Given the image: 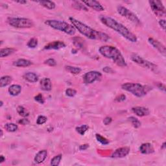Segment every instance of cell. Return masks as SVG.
<instances>
[{
  "label": "cell",
  "mask_w": 166,
  "mask_h": 166,
  "mask_svg": "<svg viewBox=\"0 0 166 166\" xmlns=\"http://www.w3.org/2000/svg\"><path fill=\"white\" fill-rule=\"evenodd\" d=\"M16 3H21V4L27 3V1H16Z\"/></svg>",
  "instance_id": "cell-46"
},
{
  "label": "cell",
  "mask_w": 166,
  "mask_h": 166,
  "mask_svg": "<svg viewBox=\"0 0 166 166\" xmlns=\"http://www.w3.org/2000/svg\"><path fill=\"white\" fill-rule=\"evenodd\" d=\"M130 148L127 147H121L114 152L112 153L111 157L114 158H123L129 155L130 153Z\"/></svg>",
  "instance_id": "cell-11"
},
{
  "label": "cell",
  "mask_w": 166,
  "mask_h": 166,
  "mask_svg": "<svg viewBox=\"0 0 166 166\" xmlns=\"http://www.w3.org/2000/svg\"><path fill=\"white\" fill-rule=\"evenodd\" d=\"M3 136V131H2V130H1V136Z\"/></svg>",
  "instance_id": "cell-49"
},
{
  "label": "cell",
  "mask_w": 166,
  "mask_h": 166,
  "mask_svg": "<svg viewBox=\"0 0 166 166\" xmlns=\"http://www.w3.org/2000/svg\"><path fill=\"white\" fill-rule=\"evenodd\" d=\"M131 59L132 61L134 62L135 63H136L139 66L145 68L149 69V70H151L152 71H155L157 68V66L155 65V64L145 60V59L143 58L136 54H132L131 55Z\"/></svg>",
  "instance_id": "cell-8"
},
{
  "label": "cell",
  "mask_w": 166,
  "mask_h": 166,
  "mask_svg": "<svg viewBox=\"0 0 166 166\" xmlns=\"http://www.w3.org/2000/svg\"><path fill=\"white\" fill-rule=\"evenodd\" d=\"M83 3L96 11H103L104 10H105V9H104L103 7L102 6V5L99 3V1H83Z\"/></svg>",
  "instance_id": "cell-14"
},
{
  "label": "cell",
  "mask_w": 166,
  "mask_h": 166,
  "mask_svg": "<svg viewBox=\"0 0 166 166\" xmlns=\"http://www.w3.org/2000/svg\"><path fill=\"white\" fill-rule=\"evenodd\" d=\"M40 88L44 91H50L52 89V84L49 78H43L40 80Z\"/></svg>",
  "instance_id": "cell-17"
},
{
  "label": "cell",
  "mask_w": 166,
  "mask_h": 166,
  "mask_svg": "<svg viewBox=\"0 0 166 166\" xmlns=\"http://www.w3.org/2000/svg\"><path fill=\"white\" fill-rule=\"evenodd\" d=\"M8 91L11 96H16L22 92V86L18 84H13L9 88Z\"/></svg>",
  "instance_id": "cell-20"
},
{
  "label": "cell",
  "mask_w": 166,
  "mask_h": 166,
  "mask_svg": "<svg viewBox=\"0 0 166 166\" xmlns=\"http://www.w3.org/2000/svg\"><path fill=\"white\" fill-rule=\"evenodd\" d=\"M73 44L79 48H83V47H84V40H82L80 38L75 37L73 39Z\"/></svg>",
  "instance_id": "cell-30"
},
{
  "label": "cell",
  "mask_w": 166,
  "mask_h": 166,
  "mask_svg": "<svg viewBox=\"0 0 166 166\" xmlns=\"http://www.w3.org/2000/svg\"><path fill=\"white\" fill-rule=\"evenodd\" d=\"M84 3H80L79 1H74L73 2V7L76 9H78V10H84L85 11H88L87 7L85 5H83Z\"/></svg>",
  "instance_id": "cell-31"
},
{
  "label": "cell",
  "mask_w": 166,
  "mask_h": 166,
  "mask_svg": "<svg viewBox=\"0 0 166 166\" xmlns=\"http://www.w3.org/2000/svg\"><path fill=\"white\" fill-rule=\"evenodd\" d=\"M47 156V151L46 150H42L38 153L35 157V162L37 163H41L46 160Z\"/></svg>",
  "instance_id": "cell-18"
},
{
  "label": "cell",
  "mask_w": 166,
  "mask_h": 166,
  "mask_svg": "<svg viewBox=\"0 0 166 166\" xmlns=\"http://www.w3.org/2000/svg\"><path fill=\"white\" fill-rule=\"evenodd\" d=\"M17 112L18 113V114L22 116V117H27V116H28L29 114V112H28V111L22 106H18Z\"/></svg>",
  "instance_id": "cell-27"
},
{
  "label": "cell",
  "mask_w": 166,
  "mask_h": 166,
  "mask_svg": "<svg viewBox=\"0 0 166 166\" xmlns=\"http://www.w3.org/2000/svg\"><path fill=\"white\" fill-rule=\"evenodd\" d=\"M13 79L11 76H3V77H1V80H0V86L1 88L5 87L9 85L10 83L12 82Z\"/></svg>",
  "instance_id": "cell-23"
},
{
  "label": "cell",
  "mask_w": 166,
  "mask_h": 166,
  "mask_svg": "<svg viewBox=\"0 0 166 166\" xmlns=\"http://www.w3.org/2000/svg\"><path fill=\"white\" fill-rule=\"evenodd\" d=\"M129 120L131 123V124L132 125V126H133L134 128H139V127L141 126V122H139V121L137 119V118H134V117H130L129 118Z\"/></svg>",
  "instance_id": "cell-32"
},
{
  "label": "cell",
  "mask_w": 166,
  "mask_h": 166,
  "mask_svg": "<svg viewBox=\"0 0 166 166\" xmlns=\"http://www.w3.org/2000/svg\"><path fill=\"white\" fill-rule=\"evenodd\" d=\"M16 49H13V48H3L1 49L0 50V56H1V58H4V57H7L10 55V54L14 53L15 52Z\"/></svg>",
  "instance_id": "cell-22"
},
{
  "label": "cell",
  "mask_w": 166,
  "mask_h": 166,
  "mask_svg": "<svg viewBox=\"0 0 166 166\" xmlns=\"http://www.w3.org/2000/svg\"><path fill=\"white\" fill-rule=\"evenodd\" d=\"M19 123H20V124L23 125H28L29 123V121L27 119H22L19 121Z\"/></svg>",
  "instance_id": "cell-43"
},
{
  "label": "cell",
  "mask_w": 166,
  "mask_h": 166,
  "mask_svg": "<svg viewBox=\"0 0 166 166\" xmlns=\"http://www.w3.org/2000/svg\"><path fill=\"white\" fill-rule=\"evenodd\" d=\"M159 24L161 26L163 30H165V20H160L159 21Z\"/></svg>",
  "instance_id": "cell-42"
},
{
  "label": "cell",
  "mask_w": 166,
  "mask_h": 166,
  "mask_svg": "<svg viewBox=\"0 0 166 166\" xmlns=\"http://www.w3.org/2000/svg\"><path fill=\"white\" fill-rule=\"evenodd\" d=\"M27 46L29 47V48H35V47L38 46V40L36 38H33V39L29 40Z\"/></svg>",
  "instance_id": "cell-34"
},
{
  "label": "cell",
  "mask_w": 166,
  "mask_h": 166,
  "mask_svg": "<svg viewBox=\"0 0 166 166\" xmlns=\"http://www.w3.org/2000/svg\"><path fill=\"white\" fill-rule=\"evenodd\" d=\"M89 147V145L88 144H84V145H81L79 147V149L80 151H84L86 150V149Z\"/></svg>",
  "instance_id": "cell-44"
},
{
  "label": "cell",
  "mask_w": 166,
  "mask_h": 166,
  "mask_svg": "<svg viewBox=\"0 0 166 166\" xmlns=\"http://www.w3.org/2000/svg\"><path fill=\"white\" fill-rule=\"evenodd\" d=\"M102 77V74L99 72L92 71L85 73L83 76V80L85 84H92L94 82L99 80Z\"/></svg>",
  "instance_id": "cell-10"
},
{
  "label": "cell",
  "mask_w": 166,
  "mask_h": 166,
  "mask_svg": "<svg viewBox=\"0 0 166 166\" xmlns=\"http://www.w3.org/2000/svg\"><path fill=\"white\" fill-rule=\"evenodd\" d=\"M165 143H163V146H162V148H164V147H165Z\"/></svg>",
  "instance_id": "cell-48"
},
{
  "label": "cell",
  "mask_w": 166,
  "mask_h": 166,
  "mask_svg": "<svg viewBox=\"0 0 166 166\" xmlns=\"http://www.w3.org/2000/svg\"><path fill=\"white\" fill-rule=\"evenodd\" d=\"M32 62L26 59H18L13 62V65L16 67H27L32 64Z\"/></svg>",
  "instance_id": "cell-21"
},
{
  "label": "cell",
  "mask_w": 166,
  "mask_h": 166,
  "mask_svg": "<svg viewBox=\"0 0 166 166\" xmlns=\"http://www.w3.org/2000/svg\"><path fill=\"white\" fill-rule=\"evenodd\" d=\"M3 101H1V105H0V106H1V107L2 106H3Z\"/></svg>",
  "instance_id": "cell-47"
},
{
  "label": "cell",
  "mask_w": 166,
  "mask_h": 166,
  "mask_svg": "<svg viewBox=\"0 0 166 166\" xmlns=\"http://www.w3.org/2000/svg\"><path fill=\"white\" fill-rule=\"evenodd\" d=\"M45 64H47L49 66H52V67H54V66H56V62L53 58H49L46 60V61H44Z\"/></svg>",
  "instance_id": "cell-36"
},
{
  "label": "cell",
  "mask_w": 166,
  "mask_h": 166,
  "mask_svg": "<svg viewBox=\"0 0 166 166\" xmlns=\"http://www.w3.org/2000/svg\"><path fill=\"white\" fill-rule=\"evenodd\" d=\"M139 151H140L142 154L145 155H149V154H152L155 152V149L153 146V145L149 143H143L139 147Z\"/></svg>",
  "instance_id": "cell-16"
},
{
  "label": "cell",
  "mask_w": 166,
  "mask_h": 166,
  "mask_svg": "<svg viewBox=\"0 0 166 166\" xmlns=\"http://www.w3.org/2000/svg\"><path fill=\"white\" fill-rule=\"evenodd\" d=\"M47 118L44 116H39L37 118V123L38 125H43L47 122Z\"/></svg>",
  "instance_id": "cell-35"
},
{
  "label": "cell",
  "mask_w": 166,
  "mask_h": 166,
  "mask_svg": "<svg viewBox=\"0 0 166 166\" xmlns=\"http://www.w3.org/2000/svg\"><path fill=\"white\" fill-rule=\"evenodd\" d=\"M5 160V158L3 155H1V156H0V163L3 162Z\"/></svg>",
  "instance_id": "cell-45"
},
{
  "label": "cell",
  "mask_w": 166,
  "mask_h": 166,
  "mask_svg": "<svg viewBox=\"0 0 166 166\" xmlns=\"http://www.w3.org/2000/svg\"><path fill=\"white\" fill-rule=\"evenodd\" d=\"M96 137L97 140H98L99 142H100L101 144L105 145H108L109 143V141L108 140V139L106 138H105V137L102 136L101 134H96Z\"/></svg>",
  "instance_id": "cell-33"
},
{
  "label": "cell",
  "mask_w": 166,
  "mask_h": 166,
  "mask_svg": "<svg viewBox=\"0 0 166 166\" xmlns=\"http://www.w3.org/2000/svg\"><path fill=\"white\" fill-rule=\"evenodd\" d=\"M100 20L106 27L110 28V29L115 31L116 32L118 33L129 41L131 42H137V37L136 35L133 34L130 30L128 29L126 27H125L124 25L118 22L114 19L109 17V16H101L100 17Z\"/></svg>",
  "instance_id": "cell-2"
},
{
  "label": "cell",
  "mask_w": 166,
  "mask_h": 166,
  "mask_svg": "<svg viewBox=\"0 0 166 166\" xmlns=\"http://www.w3.org/2000/svg\"><path fill=\"white\" fill-rule=\"evenodd\" d=\"M112 118L110 117H106L105 119L103 120V123L105 124V125H108L109 124H110L111 122H112Z\"/></svg>",
  "instance_id": "cell-39"
},
{
  "label": "cell",
  "mask_w": 166,
  "mask_h": 166,
  "mask_svg": "<svg viewBox=\"0 0 166 166\" xmlns=\"http://www.w3.org/2000/svg\"><path fill=\"white\" fill-rule=\"evenodd\" d=\"M99 51L104 57L111 59L116 64L120 67H126L127 66L122 53L116 47L110 46H101L99 48Z\"/></svg>",
  "instance_id": "cell-3"
},
{
  "label": "cell",
  "mask_w": 166,
  "mask_h": 166,
  "mask_svg": "<svg viewBox=\"0 0 166 166\" xmlns=\"http://www.w3.org/2000/svg\"><path fill=\"white\" fill-rule=\"evenodd\" d=\"M35 100L38 103L40 104H44V99L43 98V96L41 94H38L37 96L35 97Z\"/></svg>",
  "instance_id": "cell-38"
},
{
  "label": "cell",
  "mask_w": 166,
  "mask_h": 166,
  "mask_svg": "<svg viewBox=\"0 0 166 166\" xmlns=\"http://www.w3.org/2000/svg\"><path fill=\"white\" fill-rule=\"evenodd\" d=\"M132 112H133L136 116L139 117H143L149 115L150 111L147 108L142 107V106H136L132 108Z\"/></svg>",
  "instance_id": "cell-13"
},
{
  "label": "cell",
  "mask_w": 166,
  "mask_h": 166,
  "mask_svg": "<svg viewBox=\"0 0 166 166\" xmlns=\"http://www.w3.org/2000/svg\"><path fill=\"white\" fill-rule=\"evenodd\" d=\"M69 19H70V22H72L73 27L75 28V29L78 30V31L80 34H82L83 36L87 37L88 39L101 40V41L103 42H106L110 39V37L106 33L92 29V28L90 27L89 26L86 25L84 23L80 22V21L76 20L74 18L70 17Z\"/></svg>",
  "instance_id": "cell-1"
},
{
  "label": "cell",
  "mask_w": 166,
  "mask_h": 166,
  "mask_svg": "<svg viewBox=\"0 0 166 166\" xmlns=\"http://www.w3.org/2000/svg\"><path fill=\"white\" fill-rule=\"evenodd\" d=\"M37 3H39L45 8L48 9H54L55 8V3L51 1H38Z\"/></svg>",
  "instance_id": "cell-24"
},
{
  "label": "cell",
  "mask_w": 166,
  "mask_h": 166,
  "mask_svg": "<svg viewBox=\"0 0 166 166\" xmlns=\"http://www.w3.org/2000/svg\"><path fill=\"white\" fill-rule=\"evenodd\" d=\"M23 78L29 82H36L39 80V76L33 72H27L23 75Z\"/></svg>",
  "instance_id": "cell-19"
},
{
  "label": "cell",
  "mask_w": 166,
  "mask_h": 166,
  "mask_svg": "<svg viewBox=\"0 0 166 166\" xmlns=\"http://www.w3.org/2000/svg\"><path fill=\"white\" fill-rule=\"evenodd\" d=\"M118 13L120 14L121 16L123 17L126 18L127 20H129L130 22L134 23L136 25H141L140 20L137 17L136 15L134 14L132 12L129 11V9H127L125 7L120 5L117 7Z\"/></svg>",
  "instance_id": "cell-7"
},
{
  "label": "cell",
  "mask_w": 166,
  "mask_h": 166,
  "mask_svg": "<svg viewBox=\"0 0 166 166\" xmlns=\"http://www.w3.org/2000/svg\"><path fill=\"white\" fill-rule=\"evenodd\" d=\"M103 70L104 72H105L106 73H114V70H112V69L110 67H108V66H106V67L104 68L103 69Z\"/></svg>",
  "instance_id": "cell-40"
},
{
  "label": "cell",
  "mask_w": 166,
  "mask_h": 166,
  "mask_svg": "<svg viewBox=\"0 0 166 166\" xmlns=\"http://www.w3.org/2000/svg\"><path fill=\"white\" fill-rule=\"evenodd\" d=\"M62 155H58L54 156V157H53L51 159V165L53 166L58 165L62 160Z\"/></svg>",
  "instance_id": "cell-29"
},
{
  "label": "cell",
  "mask_w": 166,
  "mask_h": 166,
  "mask_svg": "<svg viewBox=\"0 0 166 166\" xmlns=\"http://www.w3.org/2000/svg\"><path fill=\"white\" fill-rule=\"evenodd\" d=\"M66 70L68 71V72H70L72 74L77 75L79 74L81 72V69L78 68V67H73V66H66Z\"/></svg>",
  "instance_id": "cell-26"
},
{
  "label": "cell",
  "mask_w": 166,
  "mask_h": 166,
  "mask_svg": "<svg viewBox=\"0 0 166 166\" xmlns=\"http://www.w3.org/2000/svg\"><path fill=\"white\" fill-rule=\"evenodd\" d=\"M148 41L149 43H150L152 46H153L155 49H157V50L160 52L161 54H162L163 56H165L166 51H165V47L163 46V45L160 43V42L158 41L155 39H153V38H149L148 39Z\"/></svg>",
  "instance_id": "cell-12"
},
{
  "label": "cell",
  "mask_w": 166,
  "mask_h": 166,
  "mask_svg": "<svg viewBox=\"0 0 166 166\" xmlns=\"http://www.w3.org/2000/svg\"><path fill=\"white\" fill-rule=\"evenodd\" d=\"M152 10L158 16H164L165 15V9L163 5L162 1H149Z\"/></svg>",
  "instance_id": "cell-9"
},
{
  "label": "cell",
  "mask_w": 166,
  "mask_h": 166,
  "mask_svg": "<svg viewBox=\"0 0 166 166\" xmlns=\"http://www.w3.org/2000/svg\"><path fill=\"white\" fill-rule=\"evenodd\" d=\"M7 22L12 27L22 29V28H31L34 26L32 20L24 18H9Z\"/></svg>",
  "instance_id": "cell-6"
},
{
  "label": "cell",
  "mask_w": 166,
  "mask_h": 166,
  "mask_svg": "<svg viewBox=\"0 0 166 166\" xmlns=\"http://www.w3.org/2000/svg\"><path fill=\"white\" fill-rule=\"evenodd\" d=\"M76 94H77V91L75 90L72 89V88H68L66 90V96L68 97H70V98H72V97H74Z\"/></svg>",
  "instance_id": "cell-37"
},
{
  "label": "cell",
  "mask_w": 166,
  "mask_h": 166,
  "mask_svg": "<svg viewBox=\"0 0 166 166\" xmlns=\"http://www.w3.org/2000/svg\"><path fill=\"white\" fill-rule=\"evenodd\" d=\"M122 88L123 90L130 92L137 98L143 97L148 92V89L147 88L146 86L138 84V83H125L122 85Z\"/></svg>",
  "instance_id": "cell-5"
},
{
  "label": "cell",
  "mask_w": 166,
  "mask_h": 166,
  "mask_svg": "<svg viewBox=\"0 0 166 166\" xmlns=\"http://www.w3.org/2000/svg\"><path fill=\"white\" fill-rule=\"evenodd\" d=\"M88 129H89V127L88 126V125H81V126L76 127V131H77L79 134L83 136V135L85 134V132L88 130Z\"/></svg>",
  "instance_id": "cell-28"
},
{
  "label": "cell",
  "mask_w": 166,
  "mask_h": 166,
  "mask_svg": "<svg viewBox=\"0 0 166 166\" xmlns=\"http://www.w3.org/2000/svg\"><path fill=\"white\" fill-rule=\"evenodd\" d=\"M5 129L7 130V132H14L18 130V127L17 125L15 124V123H6L5 125Z\"/></svg>",
  "instance_id": "cell-25"
},
{
  "label": "cell",
  "mask_w": 166,
  "mask_h": 166,
  "mask_svg": "<svg viewBox=\"0 0 166 166\" xmlns=\"http://www.w3.org/2000/svg\"><path fill=\"white\" fill-rule=\"evenodd\" d=\"M125 99H126V96H125V95H122V96H120V97H118V98H116V101L118 102H121V101H125Z\"/></svg>",
  "instance_id": "cell-41"
},
{
  "label": "cell",
  "mask_w": 166,
  "mask_h": 166,
  "mask_svg": "<svg viewBox=\"0 0 166 166\" xmlns=\"http://www.w3.org/2000/svg\"><path fill=\"white\" fill-rule=\"evenodd\" d=\"M66 47V44L62 41H54L48 44L44 47V49L51 50V49H60Z\"/></svg>",
  "instance_id": "cell-15"
},
{
  "label": "cell",
  "mask_w": 166,
  "mask_h": 166,
  "mask_svg": "<svg viewBox=\"0 0 166 166\" xmlns=\"http://www.w3.org/2000/svg\"><path fill=\"white\" fill-rule=\"evenodd\" d=\"M45 24L48 25L49 27L53 28L54 29L66 33L69 35H75L76 29L73 25H70L67 22L63 21L56 20H47L45 22Z\"/></svg>",
  "instance_id": "cell-4"
}]
</instances>
